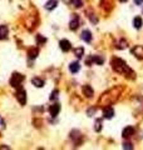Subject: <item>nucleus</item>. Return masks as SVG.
I'll return each mask as SVG.
<instances>
[{
  "instance_id": "nucleus-5",
  "label": "nucleus",
  "mask_w": 143,
  "mask_h": 150,
  "mask_svg": "<svg viewBox=\"0 0 143 150\" xmlns=\"http://www.w3.org/2000/svg\"><path fill=\"white\" fill-rule=\"evenodd\" d=\"M134 127L133 126H127V127H124V130H123V133H122V136L123 138H131L132 135L134 134Z\"/></svg>"
},
{
  "instance_id": "nucleus-3",
  "label": "nucleus",
  "mask_w": 143,
  "mask_h": 150,
  "mask_svg": "<svg viewBox=\"0 0 143 150\" xmlns=\"http://www.w3.org/2000/svg\"><path fill=\"white\" fill-rule=\"evenodd\" d=\"M16 99H18V101L21 105H24L26 103V93H25L24 89H21V88L18 89V91H16Z\"/></svg>"
},
{
  "instance_id": "nucleus-10",
  "label": "nucleus",
  "mask_w": 143,
  "mask_h": 150,
  "mask_svg": "<svg viewBox=\"0 0 143 150\" xmlns=\"http://www.w3.org/2000/svg\"><path fill=\"white\" fill-rule=\"evenodd\" d=\"M103 115H104L105 119H112L113 115H114V110H113V108H111V106L105 108L103 110Z\"/></svg>"
},
{
  "instance_id": "nucleus-17",
  "label": "nucleus",
  "mask_w": 143,
  "mask_h": 150,
  "mask_svg": "<svg viewBox=\"0 0 143 150\" xmlns=\"http://www.w3.org/2000/svg\"><path fill=\"white\" fill-rule=\"evenodd\" d=\"M28 55H29V58H30V59L36 58V56H38V49H34V48H32V49H30V50H29Z\"/></svg>"
},
{
  "instance_id": "nucleus-22",
  "label": "nucleus",
  "mask_w": 143,
  "mask_h": 150,
  "mask_svg": "<svg viewBox=\"0 0 143 150\" xmlns=\"http://www.w3.org/2000/svg\"><path fill=\"white\" fill-rule=\"evenodd\" d=\"M94 129H96V131H100L102 130V120L98 119L96 121V126H94Z\"/></svg>"
},
{
  "instance_id": "nucleus-8",
  "label": "nucleus",
  "mask_w": 143,
  "mask_h": 150,
  "mask_svg": "<svg viewBox=\"0 0 143 150\" xmlns=\"http://www.w3.org/2000/svg\"><path fill=\"white\" fill-rule=\"evenodd\" d=\"M79 26V18L77 16V15H74L73 18H72V20H70V22H69V28L72 29V30H75Z\"/></svg>"
},
{
  "instance_id": "nucleus-29",
  "label": "nucleus",
  "mask_w": 143,
  "mask_h": 150,
  "mask_svg": "<svg viewBox=\"0 0 143 150\" xmlns=\"http://www.w3.org/2000/svg\"><path fill=\"white\" fill-rule=\"evenodd\" d=\"M119 1H122V3H124V1H127V0H119Z\"/></svg>"
},
{
  "instance_id": "nucleus-23",
  "label": "nucleus",
  "mask_w": 143,
  "mask_h": 150,
  "mask_svg": "<svg viewBox=\"0 0 143 150\" xmlns=\"http://www.w3.org/2000/svg\"><path fill=\"white\" fill-rule=\"evenodd\" d=\"M36 40H38V44H44L45 41H47V39H45V38H41L40 35L36 36Z\"/></svg>"
},
{
  "instance_id": "nucleus-24",
  "label": "nucleus",
  "mask_w": 143,
  "mask_h": 150,
  "mask_svg": "<svg viewBox=\"0 0 143 150\" xmlns=\"http://www.w3.org/2000/svg\"><path fill=\"white\" fill-rule=\"evenodd\" d=\"M56 97H58V90H54L50 95V100H54V99H56Z\"/></svg>"
},
{
  "instance_id": "nucleus-19",
  "label": "nucleus",
  "mask_w": 143,
  "mask_h": 150,
  "mask_svg": "<svg viewBox=\"0 0 143 150\" xmlns=\"http://www.w3.org/2000/svg\"><path fill=\"white\" fill-rule=\"evenodd\" d=\"M127 41L126 40H124V39H120L119 41H118V43H117V45H116V46L117 48H118V49H124V48H126L127 46Z\"/></svg>"
},
{
  "instance_id": "nucleus-11",
  "label": "nucleus",
  "mask_w": 143,
  "mask_h": 150,
  "mask_svg": "<svg viewBox=\"0 0 143 150\" xmlns=\"http://www.w3.org/2000/svg\"><path fill=\"white\" fill-rule=\"evenodd\" d=\"M82 39L85 41V43H90L92 41V33L89 31V30H84V31L82 33Z\"/></svg>"
},
{
  "instance_id": "nucleus-9",
  "label": "nucleus",
  "mask_w": 143,
  "mask_h": 150,
  "mask_svg": "<svg viewBox=\"0 0 143 150\" xmlns=\"http://www.w3.org/2000/svg\"><path fill=\"white\" fill-rule=\"evenodd\" d=\"M83 93H84V95L87 97H92L93 94H94V91H93V89H92V86L90 85H84L83 86Z\"/></svg>"
},
{
  "instance_id": "nucleus-16",
  "label": "nucleus",
  "mask_w": 143,
  "mask_h": 150,
  "mask_svg": "<svg viewBox=\"0 0 143 150\" xmlns=\"http://www.w3.org/2000/svg\"><path fill=\"white\" fill-rule=\"evenodd\" d=\"M133 25H134V28L135 29H141L142 28V19L137 16V18H134V20H133Z\"/></svg>"
},
{
  "instance_id": "nucleus-27",
  "label": "nucleus",
  "mask_w": 143,
  "mask_h": 150,
  "mask_svg": "<svg viewBox=\"0 0 143 150\" xmlns=\"http://www.w3.org/2000/svg\"><path fill=\"white\" fill-rule=\"evenodd\" d=\"M134 3L137 4V5H141V4L143 3V0H134Z\"/></svg>"
},
{
  "instance_id": "nucleus-28",
  "label": "nucleus",
  "mask_w": 143,
  "mask_h": 150,
  "mask_svg": "<svg viewBox=\"0 0 143 150\" xmlns=\"http://www.w3.org/2000/svg\"><path fill=\"white\" fill-rule=\"evenodd\" d=\"M93 112H94V109H90V110L88 111V115H89V116H92Z\"/></svg>"
},
{
  "instance_id": "nucleus-1",
  "label": "nucleus",
  "mask_w": 143,
  "mask_h": 150,
  "mask_svg": "<svg viewBox=\"0 0 143 150\" xmlns=\"http://www.w3.org/2000/svg\"><path fill=\"white\" fill-rule=\"evenodd\" d=\"M111 64H112V68L114 69V71H117V73H119V74H126L127 76H128V73L134 74L133 71L128 68L127 64L124 63L122 59H119V58H113Z\"/></svg>"
},
{
  "instance_id": "nucleus-20",
  "label": "nucleus",
  "mask_w": 143,
  "mask_h": 150,
  "mask_svg": "<svg viewBox=\"0 0 143 150\" xmlns=\"http://www.w3.org/2000/svg\"><path fill=\"white\" fill-rule=\"evenodd\" d=\"M92 59H93V61L98 64V65H102V64L104 63V59L102 58V56H92Z\"/></svg>"
},
{
  "instance_id": "nucleus-12",
  "label": "nucleus",
  "mask_w": 143,
  "mask_h": 150,
  "mask_svg": "<svg viewBox=\"0 0 143 150\" xmlns=\"http://www.w3.org/2000/svg\"><path fill=\"white\" fill-rule=\"evenodd\" d=\"M56 5H58V1L56 0H48L47 4H45V9L47 10H53L55 9Z\"/></svg>"
},
{
  "instance_id": "nucleus-2",
  "label": "nucleus",
  "mask_w": 143,
  "mask_h": 150,
  "mask_svg": "<svg viewBox=\"0 0 143 150\" xmlns=\"http://www.w3.org/2000/svg\"><path fill=\"white\" fill-rule=\"evenodd\" d=\"M24 80V75H21V74H18V73H15L13 74V76H11V80H10V84L14 86V88H21V81Z\"/></svg>"
},
{
  "instance_id": "nucleus-25",
  "label": "nucleus",
  "mask_w": 143,
  "mask_h": 150,
  "mask_svg": "<svg viewBox=\"0 0 143 150\" xmlns=\"http://www.w3.org/2000/svg\"><path fill=\"white\" fill-rule=\"evenodd\" d=\"M4 127H5V121L3 120V118L0 116V130H3Z\"/></svg>"
},
{
  "instance_id": "nucleus-26",
  "label": "nucleus",
  "mask_w": 143,
  "mask_h": 150,
  "mask_svg": "<svg viewBox=\"0 0 143 150\" xmlns=\"http://www.w3.org/2000/svg\"><path fill=\"white\" fill-rule=\"evenodd\" d=\"M123 148H124V149H133V146H132L129 142H128V144H127V142H124V144H123Z\"/></svg>"
},
{
  "instance_id": "nucleus-13",
  "label": "nucleus",
  "mask_w": 143,
  "mask_h": 150,
  "mask_svg": "<svg viewBox=\"0 0 143 150\" xmlns=\"http://www.w3.org/2000/svg\"><path fill=\"white\" fill-rule=\"evenodd\" d=\"M8 36V28L5 25H0V39H6Z\"/></svg>"
},
{
  "instance_id": "nucleus-21",
  "label": "nucleus",
  "mask_w": 143,
  "mask_h": 150,
  "mask_svg": "<svg viewBox=\"0 0 143 150\" xmlns=\"http://www.w3.org/2000/svg\"><path fill=\"white\" fill-rule=\"evenodd\" d=\"M72 5H73L74 7H80L83 5V1L82 0H72Z\"/></svg>"
},
{
  "instance_id": "nucleus-4",
  "label": "nucleus",
  "mask_w": 143,
  "mask_h": 150,
  "mask_svg": "<svg viewBox=\"0 0 143 150\" xmlns=\"http://www.w3.org/2000/svg\"><path fill=\"white\" fill-rule=\"evenodd\" d=\"M131 51H132V54H133L135 58L143 59V46H141V45H137V46H134Z\"/></svg>"
},
{
  "instance_id": "nucleus-15",
  "label": "nucleus",
  "mask_w": 143,
  "mask_h": 150,
  "mask_svg": "<svg viewBox=\"0 0 143 150\" xmlns=\"http://www.w3.org/2000/svg\"><path fill=\"white\" fill-rule=\"evenodd\" d=\"M32 82L36 86V88H41V86H44V81L41 80L40 78H33L32 79Z\"/></svg>"
},
{
  "instance_id": "nucleus-6",
  "label": "nucleus",
  "mask_w": 143,
  "mask_h": 150,
  "mask_svg": "<svg viewBox=\"0 0 143 150\" xmlns=\"http://www.w3.org/2000/svg\"><path fill=\"white\" fill-rule=\"evenodd\" d=\"M59 45H60V49H62L63 51H69L70 49H72V45H70V43H69V41H68L67 39L60 40Z\"/></svg>"
},
{
  "instance_id": "nucleus-7",
  "label": "nucleus",
  "mask_w": 143,
  "mask_h": 150,
  "mask_svg": "<svg viewBox=\"0 0 143 150\" xmlns=\"http://www.w3.org/2000/svg\"><path fill=\"white\" fill-rule=\"evenodd\" d=\"M60 111V105L59 104H53L50 108H49V112H50L52 116H56Z\"/></svg>"
},
{
  "instance_id": "nucleus-14",
  "label": "nucleus",
  "mask_w": 143,
  "mask_h": 150,
  "mask_svg": "<svg viewBox=\"0 0 143 150\" xmlns=\"http://www.w3.org/2000/svg\"><path fill=\"white\" fill-rule=\"evenodd\" d=\"M79 69H80V65H79V63H72L69 65V70L72 71V73H78Z\"/></svg>"
},
{
  "instance_id": "nucleus-18",
  "label": "nucleus",
  "mask_w": 143,
  "mask_h": 150,
  "mask_svg": "<svg viewBox=\"0 0 143 150\" xmlns=\"http://www.w3.org/2000/svg\"><path fill=\"white\" fill-rule=\"evenodd\" d=\"M74 54H75L77 58H82V56L84 55V49H83V48H77L74 50Z\"/></svg>"
}]
</instances>
